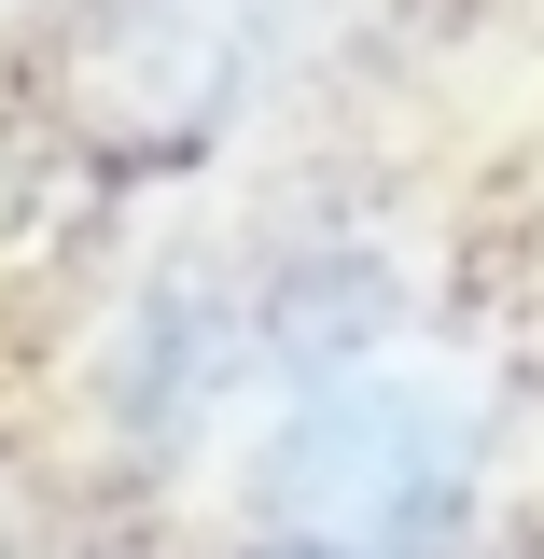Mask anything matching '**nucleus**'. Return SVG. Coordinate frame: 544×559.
I'll list each match as a JSON object with an SVG mask.
<instances>
[{"mask_svg": "<svg viewBox=\"0 0 544 559\" xmlns=\"http://www.w3.org/2000/svg\"><path fill=\"white\" fill-rule=\"evenodd\" d=\"M488 476V392L461 364H349L307 378L252 448V532L293 559H447Z\"/></svg>", "mask_w": 544, "mask_h": 559, "instance_id": "f257e3e1", "label": "nucleus"}, {"mask_svg": "<svg viewBox=\"0 0 544 559\" xmlns=\"http://www.w3.org/2000/svg\"><path fill=\"white\" fill-rule=\"evenodd\" d=\"M322 0H70L57 28V127L112 182H168L238 140Z\"/></svg>", "mask_w": 544, "mask_h": 559, "instance_id": "f03ea898", "label": "nucleus"}, {"mask_svg": "<svg viewBox=\"0 0 544 559\" xmlns=\"http://www.w3.org/2000/svg\"><path fill=\"white\" fill-rule=\"evenodd\" d=\"M252 364H266V336H252V280L168 266V280L126 308V336H112V419H126L140 448H182Z\"/></svg>", "mask_w": 544, "mask_h": 559, "instance_id": "7ed1b4c3", "label": "nucleus"}, {"mask_svg": "<svg viewBox=\"0 0 544 559\" xmlns=\"http://www.w3.org/2000/svg\"><path fill=\"white\" fill-rule=\"evenodd\" d=\"M14 14H28V0H0V28H14Z\"/></svg>", "mask_w": 544, "mask_h": 559, "instance_id": "20e7f679", "label": "nucleus"}, {"mask_svg": "<svg viewBox=\"0 0 544 559\" xmlns=\"http://www.w3.org/2000/svg\"><path fill=\"white\" fill-rule=\"evenodd\" d=\"M252 559H293V546H252Z\"/></svg>", "mask_w": 544, "mask_h": 559, "instance_id": "39448f33", "label": "nucleus"}]
</instances>
